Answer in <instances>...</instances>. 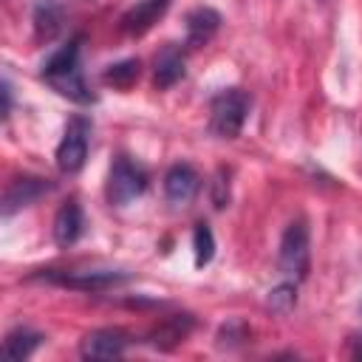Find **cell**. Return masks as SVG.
Listing matches in <instances>:
<instances>
[{
    "mask_svg": "<svg viewBox=\"0 0 362 362\" xmlns=\"http://www.w3.org/2000/svg\"><path fill=\"white\" fill-rule=\"evenodd\" d=\"M79 51H82V37H74L68 40L59 51H54L45 62H42V79L65 99L71 102H79V105H88L93 102V93L88 90V82L82 76V68H79Z\"/></svg>",
    "mask_w": 362,
    "mask_h": 362,
    "instance_id": "obj_1",
    "label": "cell"
},
{
    "mask_svg": "<svg viewBox=\"0 0 362 362\" xmlns=\"http://www.w3.org/2000/svg\"><path fill=\"white\" fill-rule=\"evenodd\" d=\"M252 110V96L240 88H223L209 102V130L218 139H235L246 124Z\"/></svg>",
    "mask_w": 362,
    "mask_h": 362,
    "instance_id": "obj_2",
    "label": "cell"
},
{
    "mask_svg": "<svg viewBox=\"0 0 362 362\" xmlns=\"http://www.w3.org/2000/svg\"><path fill=\"white\" fill-rule=\"evenodd\" d=\"M308 260H311V235H308V223L303 218L291 221L280 238V252H277V263L280 272L286 277H305L308 272Z\"/></svg>",
    "mask_w": 362,
    "mask_h": 362,
    "instance_id": "obj_3",
    "label": "cell"
},
{
    "mask_svg": "<svg viewBox=\"0 0 362 362\" xmlns=\"http://www.w3.org/2000/svg\"><path fill=\"white\" fill-rule=\"evenodd\" d=\"M144 187H147V173L136 161H130L127 156L113 158L107 173V198L113 206H127L144 192Z\"/></svg>",
    "mask_w": 362,
    "mask_h": 362,
    "instance_id": "obj_4",
    "label": "cell"
},
{
    "mask_svg": "<svg viewBox=\"0 0 362 362\" xmlns=\"http://www.w3.org/2000/svg\"><path fill=\"white\" fill-rule=\"evenodd\" d=\"M88 144H90V122L85 116H74L65 124V133L57 144V167L68 175L79 173L88 158Z\"/></svg>",
    "mask_w": 362,
    "mask_h": 362,
    "instance_id": "obj_5",
    "label": "cell"
},
{
    "mask_svg": "<svg viewBox=\"0 0 362 362\" xmlns=\"http://www.w3.org/2000/svg\"><path fill=\"white\" fill-rule=\"evenodd\" d=\"M127 342H130V337L122 328H96L82 337L79 354L85 359H116L124 354Z\"/></svg>",
    "mask_w": 362,
    "mask_h": 362,
    "instance_id": "obj_6",
    "label": "cell"
},
{
    "mask_svg": "<svg viewBox=\"0 0 362 362\" xmlns=\"http://www.w3.org/2000/svg\"><path fill=\"white\" fill-rule=\"evenodd\" d=\"M201 189V175L189 164H173L164 175V195L173 206H189Z\"/></svg>",
    "mask_w": 362,
    "mask_h": 362,
    "instance_id": "obj_7",
    "label": "cell"
},
{
    "mask_svg": "<svg viewBox=\"0 0 362 362\" xmlns=\"http://www.w3.org/2000/svg\"><path fill=\"white\" fill-rule=\"evenodd\" d=\"M170 8V0H136V6H130L122 14V31L130 37H141L147 34Z\"/></svg>",
    "mask_w": 362,
    "mask_h": 362,
    "instance_id": "obj_8",
    "label": "cell"
},
{
    "mask_svg": "<svg viewBox=\"0 0 362 362\" xmlns=\"http://www.w3.org/2000/svg\"><path fill=\"white\" fill-rule=\"evenodd\" d=\"M45 192H51V184L45 178H17L8 189H6V198H3V215H14L17 209H25L31 206L34 201H40Z\"/></svg>",
    "mask_w": 362,
    "mask_h": 362,
    "instance_id": "obj_9",
    "label": "cell"
},
{
    "mask_svg": "<svg viewBox=\"0 0 362 362\" xmlns=\"http://www.w3.org/2000/svg\"><path fill=\"white\" fill-rule=\"evenodd\" d=\"M82 229H85V212L76 201H65L54 218V240L57 246L68 249L74 246L79 238H82Z\"/></svg>",
    "mask_w": 362,
    "mask_h": 362,
    "instance_id": "obj_10",
    "label": "cell"
},
{
    "mask_svg": "<svg viewBox=\"0 0 362 362\" xmlns=\"http://www.w3.org/2000/svg\"><path fill=\"white\" fill-rule=\"evenodd\" d=\"M221 25V14L209 6H201V8H192L187 14V45L189 48H198L204 42L212 40V34L218 31Z\"/></svg>",
    "mask_w": 362,
    "mask_h": 362,
    "instance_id": "obj_11",
    "label": "cell"
},
{
    "mask_svg": "<svg viewBox=\"0 0 362 362\" xmlns=\"http://www.w3.org/2000/svg\"><path fill=\"white\" fill-rule=\"evenodd\" d=\"M54 280L79 291H102L107 286L122 283L124 274L122 272H76V274H54Z\"/></svg>",
    "mask_w": 362,
    "mask_h": 362,
    "instance_id": "obj_12",
    "label": "cell"
},
{
    "mask_svg": "<svg viewBox=\"0 0 362 362\" xmlns=\"http://www.w3.org/2000/svg\"><path fill=\"white\" fill-rule=\"evenodd\" d=\"M184 76V54L178 45H164L156 57V85L170 88Z\"/></svg>",
    "mask_w": 362,
    "mask_h": 362,
    "instance_id": "obj_13",
    "label": "cell"
},
{
    "mask_svg": "<svg viewBox=\"0 0 362 362\" xmlns=\"http://www.w3.org/2000/svg\"><path fill=\"white\" fill-rule=\"evenodd\" d=\"M40 342H42V334H37L31 328H14L3 342V354L8 359H28Z\"/></svg>",
    "mask_w": 362,
    "mask_h": 362,
    "instance_id": "obj_14",
    "label": "cell"
},
{
    "mask_svg": "<svg viewBox=\"0 0 362 362\" xmlns=\"http://www.w3.org/2000/svg\"><path fill=\"white\" fill-rule=\"evenodd\" d=\"M62 25V8L54 0H40L34 6V28L40 40H51Z\"/></svg>",
    "mask_w": 362,
    "mask_h": 362,
    "instance_id": "obj_15",
    "label": "cell"
},
{
    "mask_svg": "<svg viewBox=\"0 0 362 362\" xmlns=\"http://www.w3.org/2000/svg\"><path fill=\"white\" fill-rule=\"evenodd\" d=\"M139 59H124V62H116V65H110L105 74H102V79L107 82V85H113V88H122V90H127L136 79H139Z\"/></svg>",
    "mask_w": 362,
    "mask_h": 362,
    "instance_id": "obj_16",
    "label": "cell"
},
{
    "mask_svg": "<svg viewBox=\"0 0 362 362\" xmlns=\"http://www.w3.org/2000/svg\"><path fill=\"white\" fill-rule=\"evenodd\" d=\"M192 249H195V266L204 269L212 257H215V238H212V229L206 223H198L195 232H192Z\"/></svg>",
    "mask_w": 362,
    "mask_h": 362,
    "instance_id": "obj_17",
    "label": "cell"
},
{
    "mask_svg": "<svg viewBox=\"0 0 362 362\" xmlns=\"http://www.w3.org/2000/svg\"><path fill=\"white\" fill-rule=\"evenodd\" d=\"M294 303H297V286H294V283H283V286H277V288L269 291V305H272V311L286 314V311L294 308Z\"/></svg>",
    "mask_w": 362,
    "mask_h": 362,
    "instance_id": "obj_18",
    "label": "cell"
},
{
    "mask_svg": "<svg viewBox=\"0 0 362 362\" xmlns=\"http://www.w3.org/2000/svg\"><path fill=\"white\" fill-rule=\"evenodd\" d=\"M11 116V85L8 79H3V119Z\"/></svg>",
    "mask_w": 362,
    "mask_h": 362,
    "instance_id": "obj_19",
    "label": "cell"
}]
</instances>
